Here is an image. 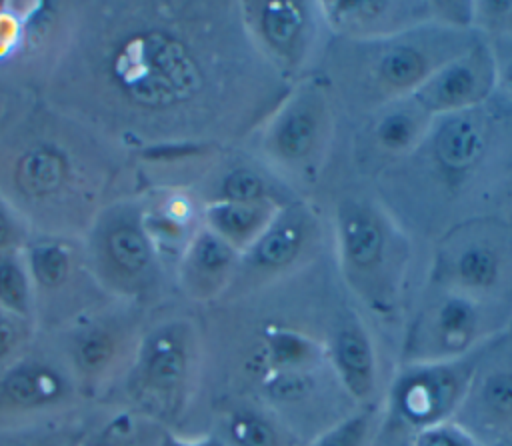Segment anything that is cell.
Masks as SVG:
<instances>
[{"instance_id": "cell-27", "label": "cell", "mask_w": 512, "mask_h": 446, "mask_svg": "<svg viewBox=\"0 0 512 446\" xmlns=\"http://www.w3.org/2000/svg\"><path fill=\"white\" fill-rule=\"evenodd\" d=\"M164 426L118 404L92 414L76 446H160Z\"/></svg>"}, {"instance_id": "cell-11", "label": "cell", "mask_w": 512, "mask_h": 446, "mask_svg": "<svg viewBox=\"0 0 512 446\" xmlns=\"http://www.w3.org/2000/svg\"><path fill=\"white\" fill-rule=\"evenodd\" d=\"M422 282L512 310L510 218H476L444 232L426 246Z\"/></svg>"}, {"instance_id": "cell-39", "label": "cell", "mask_w": 512, "mask_h": 446, "mask_svg": "<svg viewBox=\"0 0 512 446\" xmlns=\"http://www.w3.org/2000/svg\"><path fill=\"white\" fill-rule=\"evenodd\" d=\"M508 218H510V222H512V210H510V214H508Z\"/></svg>"}, {"instance_id": "cell-14", "label": "cell", "mask_w": 512, "mask_h": 446, "mask_svg": "<svg viewBox=\"0 0 512 446\" xmlns=\"http://www.w3.org/2000/svg\"><path fill=\"white\" fill-rule=\"evenodd\" d=\"M72 16L74 2L0 0V94L40 98Z\"/></svg>"}, {"instance_id": "cell-24", "label": "cell", "mask_w": 512, "mask_h": 446, "mask_svg": "<svg viewBox=\"0 0 512 446\" xmlns=\"http://www.w3.org/2000/svg\"><path fill=\"white\" fill-rule=\"evenodd\" d=\"M240 252L206 226L194 234L174 266V290L194 308L222 302L234 282Z\"/></svg>"}, {"instance_id": "cell-38", "label": "cell", "mask_w": 512, "mask_h": 446, "mask_svg": "<svg viewBox=\"0 0 512 446\" xmlns=\"http://www.w3.org/2000/svg\"><path fill=\"white\" fill-rule=\"evenodd\" d=\"M492 446H512V436H508V438H504V440H498V442L492 444Z\"/></svg>"}, {"instance_id": "cell-10", "label": "cell", "mask_w": 512, "mask_h": 446, "mask_svg": "<svg viewBox=\"0 0 512 446\" xmlns=\"http://www.w3.org/2000/svg\"><path fill=\"white\" fill-rule=\"evenodd\" d=\"M512 310L422 282L406 310L396 364L444 362L472 354L510 326Z\"/></svg>"}, {"instance_id": "cell-28", "label": "cell", "mask_w": 512, "mask_h": 446, "mask_svg": "<svg viewBox=\"0 0 512 446\" xmlns=\"http://www.w3.org/2000/svg\"><path fill=\"white\" fill-rule=\"evenodd\" d=\"M282 204L214 202L202 206V226L220 236L240 254L264 232Z\"/></svg>"}, {"instance_id": "cell-8", "label": "cell", "mask_w": 512, "mask_h": 446, "mask_svg": "<svg viewBox=\"0 0 512 446\" xmlns=\"http://www.w3.org/2000/svg\"><path fill=\"white\" fill-rule=\"evenodd\" d=\"M80 240L88 268L108 298L156 310L176 296L172 272L144 228L138 192L108 202Z\"/></svg>"}, {"instance_id": "cell-2", "label": "cell", "mask_w": 512, "mask_h": 446, "mask_svg": "<svg viewBox=\"0 0 512 446\" xmlns=\"http://www.w3.org/2000/svg\"><path fill=\"white\" fill-rule=\"evenodd\" d=\"M396 222L426 248L450 228L512 210V114L494 98L436 116L420 144L372 182Z\"/></svg>"}, {"instance_id": "cell-4", "label": "cell", "mask_w": 512, "mask_h": 446, "mask_svg": "<svg viewBox=\"0 0 512 446\" xmlns=\"http://www.w3.org/2000/svg\"><path fill=\"white\" fill-rule=\"evenodd\" d=\"M324 210L336 274L368 324L398 330L422 282V248L386 210L372 184L342 180L312 196Z\"/></svg>"}, {"instance_id": "cell-21", "label": "cell", "mask_w": 512, "mask_h": 446, "mask_svg": "<svg viewBox=\"0 0 512 446\" xmlns=\"http://www.w3.org/2000/svg\"><path fill=\"white\" fill-rule=\"evenodd\" d=\"M204 204L214 202H274L294 196L244 144L222 146L188 188Z\"/></svg>"}, {"instance_id": "cell-20", "label": "cell", "mask_w": 512, "mask_h": 446, "mask_svg": "<svg viewBox=\"0 0 512 446\" xmlns=\"http://www.w3.org/2000/svg\"><path fill=\"white\" fill-rule=\"evenodd\" d=\"M454 420L486 446L512 436V328L478 348L470 386Z\"/></svg>"}, {"instance_id": "cell-16", "label": "cell", "mask_w": 512, "mask_h": 446, "mask_svg": "<svg viewBox=\"0 0 512 446\" xmlns=\"http://www.w3.org/2000/svg\"><path fill=\"white\" fill-rule=\"evenodd\" d=\"M258 54L288 84L312 74L330 38L318 0H238Z\"/></svg>"}, {"instance_id": "cell-7", "label": "cell", "mask_w": 512, "mask_h": 446, "mask_svg": "<svg viewBox=\"0 0 512 446\" xmlns=\"http://www.w3.org/2000/svg\"><path fill=\"white\" fill-rule=\"evenodd\" d=\"M338 108L312 72L296 80L244 146L298 198H312L332 162Z\"/></svg>"}, {"instance_id": "cell-15", "label": "cell", "mask_w": 512, "mask_h": 446, "mask_svg": "<svg viewBox=\"0 0 512 446\" xmlns=\"http://www.w3.org/2000/svg\"><path fill=\"white\" fill-rule=\"evenodd\" d=\"M38 332H52L108 298L96 284L78 236L30 234L22 246Z\"/></svg>"}, {"instance_id": "cell-33", "label": "cell", "mask_w": 512, "mask_h": 446, "mask_svg": "<svg viewBox=\"0 0 512 446\" xmlns=\"http://www.w3.org/2000/svg\"><path fill=\"white\" fill-rule=\"evenodd\" d=\"M470 26L484 40L512 36V0H472Z\"/></svg>"}, {"instance_id": "cell-17", "label": "cell", "mask_w": 512, "mask_h": 446, "mask_svg": "<svg viewBox=\"0 0 512 446\" xmlns=\"http://www.w3.org/2000/svg\"><path fill=\"white\" fill-rule=\"evenodd\" d=\"M86 404L66 364L40 332L34 346L0 372V428L82 416Z\"/></svg>"}, {"instance_id": "cell-25", "label": "cell", "mask_w": 512, "mask_h": 446, "mask_svg": "<svg viewBox=\"0 0 512 446\" xmlns=\"http://www.w3.org/2000/svg\"><path fill=\"white\" fill-rule=\"evenodd\" d=\"M138 194L144 228L174 274L178 258L202 226V202L184 186H152Z\"/></svg>"}, {"instance_id": "cell-12", "label": "cell", "mask_w": 512, "mask_h": 446, "mask_svg": "<svg viewBox=\"0 0 512 446\" xmlns=\"http://www.w3.org/2000/svg\"><path fill=\"white\" fill-rule=\"evenodd\" d=\"M332 256L330 230L314 198L282 204L264 232L240 254L234 282L222 302L246 298L296 278Z\"/></svg>"}, {"instance_id": "cell-9", "label": "cell", "mask_w": 512, "mask_h": 446, "mask_svg": "<svg viewBox=\"0 0 512 446\" xmlns=\"http://www.w3.org/2000/svg\"><path fill=\"white\" fill-rule=\"evenodd\" d=\"M154 310L108 300L52 332H40L66 364L88 404L106 402L124 378Z\"/></svg>"}, {"instance_id": "cell-26", "label": "cell", "mask_w": 512, "mask_h": 446, "mask_svg": "<svg viewBox=\"0 0 512 446\" xmlns=\"http://www.w3.org/2000/svg\"><path fill=\"white\" fill-rule=\"evenodd\" d=\"M210 432L226 446H302L278 416L244 396H222Z\"/></svg>"}, {"instance_id": "cell-30", "label": "cell", "mask_w": 512, "mask_h": 446, "mask_svg": "<svg viewBox=\"0 0 512 446\" xmlns=\"http://www.w3.org/2000/svg\"><path fill=\"white\" fill-rule=\"evenodd\" d=\"M90 416L0 428V446H76Z\"/></svg>"}, {"instance_id": "cell-29", "label": "cell", "mask_w": 512, "mask_h": 446, "mask_svg": "<svg viewBox=\"0 0 512 446\" xmlns=\"http://www.w3.org/2000/svg\"><path fill=\"white\" fill-rule=\"evenodd\" d=\"M0 308L36 324L32 280L22 248L0 252Z\"/></svg>"}, {"instance_id": "cell-37", "label": "cell", "mask_w": 512, "mask_h": 446, "mask_svg": "<svg viewBox=\"0 0 512 446\" xmlns=\"http://www.w3.org/2000/svg\"><path fill=\"white\" fill-rule=\"evenodd\" d=\"M160 446H226V444L210 430L198 432V434L164 430L160 438Z\"/></svg>"}, {"instance_id": "cell-3", "label": "cell", "mask_w": 512, "mask_h": 446, "mask_svg": "<svg viewBox=\"0 0 512 446\" xmlns=\"http://www.w3.org/2000/svg\"><path fill=\"white\" fill-rule=\"evenodd\" d=\"M128 192L132 156L40 98L0 124V194L30 234L80 238Z\"/></svg>"}, {"instance_id": "cell-19", "label": "cell", "mask_w": 512, "mask_h": 446, "mask_svg": "<svg viewBox=\"0 0 512 446\" xmlns=\"http://www.w3.org/2000/svg\"><path fill=\"white\" fill-rule=\"evenodd\" d=\"M324 346L328 366L350 402L356 408L382 406L380 354L374 328L344 286L328 310Z\"/></svg>"}, {"instance_id": "cell-6", "label": "cell", "mask_w": 512, "mask_h": 446, "mask_svg": "<svg viewBox=\"0 0 512 446\" xmlns=\"http://www.w3.org/2000/svg\"><path fill=\"white\" fill-rule=\"evenodd\" d=\"M206 368L202 322L166 302L150 314L124 378L104 404L130 408L178 432L198 400Z\"/></svg>"}, {"instance_id": "cell-35", "label": "cell", "mask_w": 512, "mask_h": 446, "mask_svg": "<svg viewBox=\"0 0 512 446\" xmlns=\"http://www.w3.org/2000/svg\"><path fill=\"white\" fill-rule=\"evenodd\" d=\"M494 64V94L492 98L512 114V36L486 40Z\"/></svg>"}, {"instance_id": "cell-1", "label": "cell", "mask_w": 512, "mask_h": 446, "mask_svg": "<svg viewBox=\"0 0 512 446\" xmlns=\"http://www.w3.org/2000/svg\"><path fill=\"white\" fill-rule=\"evenodd\" d=\"M288 84L254 48L238 0L74 2L40 100L130 156L240 146Z\"/></svg>"}, {"instance_id": "cell-5", "label": "cell", "mask_w": 512, "mask_h": 446, "mask_svg": "<svg viewBox=\"0 0 512 446\" xmlns=\"http://www.w3.org/2000/svg\"><path fill=\"white\" fill-rule=\"evenodd\" d=\"M476 38L474 30L440 22L372 40L330 36L314 72L326 84L340 120H350L412 96Z\"/></svg>"}, {"instance_id": "cell-32", "label": "cell", "mask_w": 512, "mask_h": 446, "mask_svg": "<svg viewBox=\"0 0 512 446\" xmlns=\"http://www.w3.org/2000/svg\"><path fill=\"white\" fill-rule=\"evenodd\" d=\"M36 338L38 328L34 322L0 308V372L20 360Z\"/></svg>"}, {"instance_id": "cell-31", "label": "cell", "mask_w": 512, "mask_h": 446, "mask_svg": "<svg viewBox=\"0 0 512 446\" xmlns=\"http://www.w3.org/2000/svg\"><path fill=\"white\" fill-rule=\"evenodd\" d=\"M380 412V406L354 408L302 446H372L382 416Z\"/></svg>"}, {"instance_id": "cell-23", "label": "cell", "mask_w": 512, "mask_h": 446, "mask_svg": "<svg viewBox=\"0 0 512 446\" xmlns=\"http://www.w3.org/2000/svg\"><path fill=\"white\" fill-rule=\"evenodd\" d=\"M494 94L492 54L482 36L438 68L416 92V100L436 118L484 104Z\"/></svg>"}, {"instance_id": "cell-22", "label": "cell", "mask_w": 512, "mask_h": 446, "mask_svg": "<svg viewBox=\"0 0 512 446\" xmlns=\"http://www.w3.org/2000/svg\"><path fill=\"white\" fill-rule=\"evenodd\" d=\"M334 38L372 40L438 22L436 0H318Z\"/></svg>"}, {"instance_id": "cell-34", "label": "cell", "mask_w": 512, "mask_h": 446, "mask_svg": "<svg viewBox=\"0 0 512 446\" xmlns=\"http://www.w3.org/2000/svg\"><path fill=\"white\" fill-rule=\"evenodd\" d=\"M410 446H486L458 420H444L408 434Z\"/></svg>"}, {"instance_id": "cell-36", "label": "cell", "mask_w": 512, "mask_h": 446, "mask_svg": "<svg viewBox=\"0 0 512 446\" xmlns=\"http://www.w3.org/2000/svg\"><path fill=\"white\" fill-rule=\"evenodd\" d=\"M28 238L30 230L0 194V252L8 248H22Z\"/></svg>"}, {"instance_id": "cell-18", "label": "cell", "mask_w": 512, "mask_h": 446, "mask_svg": "<svg viewBox=\"0 0 512 446\" xmlns=\"http://www.w3.org/2000/svg\"><path fill=\"white\" fill-rule=\"evenodd\" d=\"M476 352L444 362L396 364L382 392V416L408 434L452 420L468 392Z\"/></svg>"}, {"instance_id": "cell-40", "label": "cell", "mask_w": 512, "mask_h": 446, "mask_svg": "<svg viewBox=\"0 0 512 446\" xmlns=\"http://www.w3.org/2000/svg\"><path fill=\"white\" fill-rule=\"evenodd\" d=\"M508 328H512V316H510V326Z\"/></svg>"}, {"instance_id": "cell-13", "label": "cell", "mask_w": 512, "mask_h": 446, "mask_svg": "<svg viewBox=\"0 0 512 446\" xmlns=\"http://www.w3.org/2000/svg\"><path fill=\"white\" fill-rule=\"evenodd\" d=\"M432 120L434 116L414 94L340 120L332 162L320 188L342 180L372 184L420 144Z\"/></svg>"}]
</instances>
